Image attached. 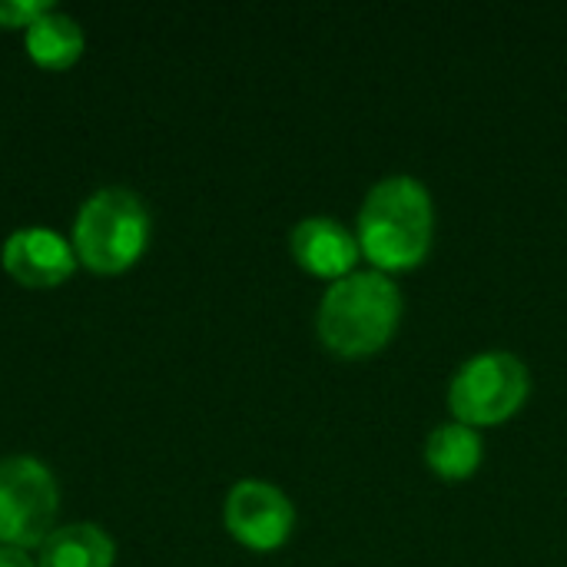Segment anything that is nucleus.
<instances>
[{
  "instance_id": "7",
  "label": "nucleus",
  "mask_w": 567,
  "mask_h": 567,
  "mask_svg": "<svg viewBox=\"0 0 567 567\" xmlns=\"http://www.w3.org/2000/svg\"><path fill=\"white\" fill-rule=\"evenodd\" d=\"M0 262L7 276L27 289H56L76 272L73 243L47 226L13 229L0 249Z\"/></svg>"
},
{
  "instance_id": "12",
  "label": "nucleus",
  "mask_w": 567,
  "mask_h": 567,
  "mask_svg": "<svg viewBox=\"0 0 567 567\" xmlns=\"http://www.w3.org/2000/svg\"><path fill=\"white\" fill-rule=\"evenodd\" d=\"M47 10H53V3H47V0H0V27L3 30H17V27L27 30Z\"/></svg>"
},
{
  "instance_id": "3",
  "label": "nucleus",
  "mask_w": 567,
  "mask_h": 567,
  "mask_svg": "<svg viewBox=\"0 0 567 567\" xmlns=\"http://www.w3.org/2000/svg\"><path fill=\"white\" fill-rule=\"evenodd\" d=\"M150 209L123 186L96 189L73 219L76 262L96 276H120L133 269L150 246Z\"/></svg>"
},
{
  "instance_id": "1",
  "label": "nucleus",
  "mask_w": 567,
  "mask_h": 567,
  "mask_svg": "<svg viewBox=\"0 0 567 567\" xmlns=\"http://www.w3.org/2000/svg\"><path fill=\"white\" fill-rule=\"evenodd\" d=\"M355 239L362 256L385 276L422 266L435 243V199L415 176L379 179L359 209Z\"/></svg>"
},
{
  "instance_id": "10",
  "label": "nucleus",
  "mask_w": 567,
  "mask_h": 567,
  "mask_svg": "<svg viewBox=\"0 0 567 567\" xmlns=\"http://www.w3.org/2000/svg\"><path fill=\"white\" fill-rule=\"evenodd\" d=\"M485 458V445L478 429H468L462 422H445L429 432L425 439V465L442 482H468Z\"/></svg>"
},
{
  "instance_id": "2",
  "label": "nucleus",
  "mask_w": 567,
  "mask_h": 567,
  "mask_svg": "<svg viewBox=\"0 0 567 567\" xmlns=\"http://www.w3.org/2000/svg\"><path fill=\"white\" fill-rule=\"evenodd\" d=\"M405 299L392 276L379 269H355L339 282H329L316 332L319 342L339 359L379 355L399 332Z\"/></svg>"
},
{
  "instance_id": "8",
  "label": "nucleus",
  "mask_w": 567,
  "mask_h": 567,
  "mask_svg": "<svg viewBox=\"0 0 567 567\" xmlns=\"http://www.w3.org/2000/svg\"><path fill=\"white\" fill-rule=\"evenodd\" d=\"M289 252L302 272L329 282L355 272L362 259L355 233L332 216H306L302 223H296L289 233Z\"/></svg>"
},
{
  "instance_id": "11",
  "label": "nucleus",
  "mask_w": 567,
  "mask_h": 567,
  "mask_svg": "<svg viewBox=\"0 0 567 567\" xmlns=\"http://www.w3.org/2000/svg\"><path fill=\"white\" fill-rule=\"evenodd\" d=\"M23 43L27 53L37 66L43 70H66L83 56V30L73 17L60 13V10H47L43 17H37L27 30H23Z\"/></svg>"
},
{
  "instance_id": "9",
  "label": "nucleus",
  "mask_w": 567,
  "mask_h": 567,
  "mask_svg": "<svg viewBox=\"0 0 567 567\" xmlns=\"http://www.w3.org/2000/svg\"><path fill=\"white\" fill-rule=\"evenodd\" d=\"M113 538L90 522L53 528L50 538L37 548V567H113Z\"/></svg>"
},
{
  "instance_id": "6",
  "label": "nucleus",
  "mask_w": 567,
  "mask_h": 567,
  "mask_svg": "<svg viewBox=\"0 0 567 567\" xmlns=\"http://www.w3.org/2000/svg\"><path fill=\"white\" fill-rule=\"evenodd\" d=\"M226 532L249 551H276L296 532V508L289 495L269 482H236L223 505Z\"/></svg>"
},
{
  "instance_id": "13",
  "label": "nucleus",
  "mask_w": 567,
  "mask_h": 567,
  "mask_svg": "<svg viewBox=\"0 0 567 567\" xmlns=\"http://www.w3.org/2000/svg\"><path fill=\"white\" fill-rule=\"evenodd\" d=\"M0 567H37V561L27 551H20V548L0 545Z\"/></svg>"
},
{
  "instance_id": "5",
  "label": "nucleus",
  "mask_w": 567,
  "mask_h": 567,
  "mask_svg": "<svg viewBox=\"0 0 567 567\" xmlns=\"http://www.w3.org/2000/svg\"><path fill=\"white\" fill-rule=\"evenodd\" d=\"M60 488L53 472L33 455H10L0 462V545L40 548L56 528Z\"/></svg>"
},
{
  "instance_id": "4",
  "label": "nucleus",
  "mask_w": 567,
  "mask_h": 567,
  "mask_svg": "<svg viewBox=\"0 0 567 567\" xmlns=\"http://www.w3.org/2000/svg\"><path fill=\"white\" fill-rule=\"evenodd\" d=\"M532 395L528 365L515 352H478L462 362L449 385V409L468 429H492L515 419Z\"/></svg>"
}]
</instances>
